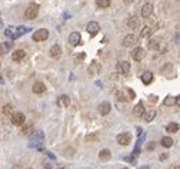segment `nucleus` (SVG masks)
I'll list each match as a JSON object with an SVG mask.
<instances>
[{
	"instance_id": "obj_1",
	"label": "nucleus",
	"mask_w": 180,
	"mask_h": 169,
	"mask_svg": "<svg viewBox=\"0 0 180 169\" xmlns=\"http://www.w3.org/2000/svg\"><path fill=\"white\" fill-rule=\"evenodd\" d=\"M37 14H39V5L37 3H30L27 6L26 12H24V17L29 20H33L37 17Z\"/></svg>"
},
{
	"instance_id": "obj_2",
	"label": "nucleus",
	"mask_w": 180,
	"mask_h": 169,
	"mask_svg": "<svg viewBox=\"0 0 180 169\" xmlns=\"http://www.w3.org/2000/svg\"><path fill=\"white\" fill-rule=\"evenodd\" d=\"M44 141V133L42 131H36L30 135V146H40Z\"/></svg>"
},
{
	"instance_id": "obj_3",
	"label": "nucleus",
	"mask_w": 180,
	"mask_h": 169,
	"mask_svg": "<svg viewBox=\"0 0 180 169\" xmlns=\"http://www.w3.org/2000/svg\"><path fill=\"white\" fill-rule=\"evenodd\" d=\"M49 38V32L47 29H39L37 32L33 33V40L34 42H43Z\"/></svg>"
},
{
	"instance_id": "obj_4",
	"label": "nucleus",
	"mask_w": 180,
	"mask_h": 169,
	"mask_svg": "<svg viewBox=\"0 0 180 169\" xmlns=\"http://www.w3.org/2000/svg\"><path fill=\"white\" fill-rule=\"evenodd\" d=\"M117 143L122 146H127L130 142H132V135L129 133V132H124V133H120V135H117Z\"/></svg>"
},
{
	"instance_id": "obj_5",
	"label": "nucleus",
	"mask_w": 180,
	"mask_h": 169,
	"mask_svg": "<svg viewBox=\"0 0 180 169\" xmlns=\"http://www.w3.org/2000/svg\"><path fill=\"white\" fill-rule=\"evenodd\" d=\"M24 122H26L24 113H22V112H14L13 113V116H12V123H13V125L22 126V125H24Z\"/></svg>"
},
{
	"instance_id": "obj_6",
	"label": "nucleus",
	"mask_w": 180,
	"mask_h": 169,
	"mask_svg": "<svg viewBox=\"0 0 180 169\" xmlns=\"http://www.w3.org/2000/svg\"><path fill=\"white\" fill-rule=\"evenodd\" d=\"M117 72L122 73V75H127L129 72H130V63L126 60H120L117 63Z\"/></svg>"
},
{
	"instance_id": "obj_7",
	"label": "nucleus",
	"mask_w": 180,
	"mask_h": 169,
	"mask_svg": "<svg viewBox=\"0 0 180 169\" xmlns=\"http://www.w3.org/2000/svg\"><path fill=\"white\" fill-rule=\"evenodd\" d=\"M153 13V3H150V2H147V3H144L142 7V17H144V19H147V17H150Z\"/></svg>"
},
{
	"instance_id": "obj_8",
	"label": "nucleus",
	"mask_w": 180,
	"mask_h": 169,
	"mask_svg": "<svg viewBox=\"0 0 180 169\" xmlns=\"http://www.w3.org/2000/svg\"><path fill=\"white\" fill-rule=\"evenodd\" d=\"M86 30L89 32L90 36H95V34H97L100 30V26L97 22H90V23H87V26H86Z\"/></svg>"
},
{
	"instance_id": "obj_9",
	"label": "nucleus",
	"mask_w": 180,
	"mask_h": 169,
	"mask_svg": "<svg viewBox=\"0 0 180 169\" xmlns=\"http://www.w3.org/2000/svg\"><path fill=\"white\" fill-rule=\"evenodd\" d=\"M143 57H144V50H143L142 47H134L132 50V59L136 62H140L143 60Z\"/></svg>"
},
{
	"instance_id": "obj_10",
	"label": "nucleus",
	"mask_w": 180,
	"mask_h": 169,
	"mask_svg": "<svg viewBox=\"0 0 180 169\" xmlns=\"http://www.w3.org/2000/svg\"><path fill=\"white\" fill-rule=\"evenodd\" d=\"M100 70H102V66H100V63H97V62H92L90 66H89V69H87V72H89L90 76L99 75Z\"/></svg>"
},
{
	"instance_id": "obj_11",
	"label": "nucleus",
	"mask_w": 180,
	"mask_h": 169,
	"mask_svg": "<svg viewBox=\"0 0 180 169\" xmlns=\"http://www.w3.org/2000/svg\"><path fill=\"white\" fill-rule=\"evenodd\" d=\"M97 110H99L100 115H109L110 110H112V105L109 102H102V103L97 106Z\"/></svg>"
},
{
	"instance_id": "obj_12",
	"label": "nucleus",
	"mask_w": 180,
	"mask_h": 169,
	"mask_svg": "<svg viewBox=\"0 0 180 169\" xmlns=\"http://www.w3.org/2000/svg\"><path fill=\"white\" fill-rule=\"evenodd\" d=\"M144 113H146V110H144V105H143V102H139L134 108H133V115L137 117H142L144 116Z\"/></svg>"
},
{
	"instance_id": "obj_13",
	"label": "nucleus",
	"mask_w": 180,
	"mask_h": 169,
	"mask_svg": "<svg viewBox=\"0 0 180 169\" xmlns=\"http://www.w3.org/2000/svg\"><path fill=\"white\" fill-rule=\"evenodd\" d=\"M80 33L79 32H73L70 33V36H69V43H70L71 46H79V43H80Z\"/></svg>"
},
{
	"instance_id": "obj_14",
	"label": "nucleus",
	"mask_w": 180,
	"mask_h": 169,
	"mask_svg": "<svg viewBox=\"0 0 180 169\" xmlns=\"http://www.w3.org/2000/svg\"><path fill=\"white\" fill-rule=\"evenodd\" d=\"M50 56L53 59H59V57L62 56V47L59 46V45H53L50 47Z\"/></svg>"
},
{
	"instance_id": "obj_15",
	"label": "nucleus",
	"mask_w": 180,
	"mask_h": 169,
	"mask_svg": "<svg viewBox=\"0 0 180 169\" xmlns=\"http://www.w3.org/2000/svg\"><path fill=\"white\" fill-rule=\"evenodd\" d=\"M30 32V27H24V26H20V27H16L14 29V34H13V39H19L20 36H23L24 33Z\"/></svg>"
},
{
	"instance_id": "obj_16",
	"label": "nucleus",
	"mask_w": 180,
	"mask_h": 169,
	"mask_svg": "<svg viewBox=\"0 0 180 169\" xmlns=\"http://www.w3.org/2000/svg\"><path fill=\"white\" fill-rule=\"evenodd\" d=\"M24 56H26V52L22 50V49H17V50H14V52L12 53V59H13L14 62H20L22 59H24Z\"/></svg>"
},
{
	"instance_id": "obj_17",
	"label": "nucleus",
	"mask_w": 180,
	"mask_h": 169,
	"mask_svg": "<svg viewBox=\"0 0 180 169\" xmlns=\"http://www.w3.org/2000/svg\"><path fill=\"white\" fill-rule=\"evenodd\" d=\"M57 105L62 106V108H67V106L70 105V99H69V96H67V95L59 96V99H57Z\"/></svg>"
},
{
	"instance_id": "obj_18",
	"label": "nucleus",
	"mask_w": 180,
	"mask_h": 169,
	"mask_svg": "<svg viewBox=\"0 0 180 169\" xmlns=\"http://www.w3.org/2000/svg\"><path fill=\"white\" fill-rule=\"evenodd\" d=\"M134 43H136V38H134L133 34H127L123 40V46L124 47H132Z\"/></svg>"
},
{
	"instance_id": "obj_19",
	"label": "nucleus",
	"mask_w": 180,
	"mask_h": 169,
	"mask_svg": "<svg viewBox=\"0 0 180 169\" xmlns=\"http://www.w3.org/2000/svg\"><path fill=\"white\" fill-rule=\"evenodd\" d=\"M44 90H46V86H44L42 82H36V83L33 84V93L40 95V93H43Z\"/></svg>"
},
{
	"instance_id": "obj_20",
	"label": "nucleus",
	"mask_w": 180,
	"mask_h": 169,
	"mask_svg": "<svg viewBox=\"0 0 180 169\" xmlns=\"http://www.w3.org/2000/svg\"><path fill=\"white\" fill-rule=\"evenodd\" d=\"M142 82L144 84H150L153 82V73L152 72H144L142 75Z\"/></svg>"
},
{
	"instance_id": "obj_21",
	"label": "nucleus",
	"mask_w": 180,
	"mask_h": 169,
	"mask_svg": "<svg viewBox=\"0 0 180 169\" xmlns=\"http://www.w3.org/2000/svg\"><path fill=\"white\" fill-rule=\"evenodd\" d=\"M156 115H157L156 110H154V109H150V110H147V112L144 113V120H146V122H152L153 119L156 117Z\"/></svg>"
},
{
	"instance_id": "obj_22",
	"label": "nucleus",
	"mask_w": 180,
	"mask_h": 169,
	"mask_svg": "<svg viewBox=\"0 0 180 169\" xmlns=\"http://www.w3.org/2000/svg\"><path fill=\"white\" fill-rule=\"evenodd\" d=\"M110 156H112V153H110V150L109 149H102L99 152V158H100V160H109L110 159Z\"/></svg>"
},
{
	"instance_id": "obj_23",
	"label": "nucleus",
	"mask_w": 180,
	"mask_h": 169,
	"mask_svg": "<svg viewBox=\"0 0 180 169\" xmlns=\"http://www.w3.org/2000/svg\"><path fill=\"white\" fill-rule=\"evenodd\" d=\"M127 26L129 29H137L139 27V17L137 16H133V17H130L127 22Z\"/></svg>"
},
{
	"instance_id": "obj_24",
	"label": "nucleus",
	"mask_w": 180,
	"mask_h": 169,
	"mask_svg": "<svg viewBox=\"0 0 180 169\" xmlns=\"http://www.w3.org/2000/svg\"><path fill=\"white\" fill-rule=\"evenodd\" d=\"M13 106L12 105H5V108H3V116L5 117H10L13 116Z\"/></svg>"
},
{
	"instance_id": "obj_25",
	"label": "nucleus",
	"mask_w": 180,
	"mask_h": 169,
	"mask_svg": "<svg viewBox=\"0 0 180 169\" xmlns=\"http://www.w3.org/2000/svg\"><path fill=\"white\" fill-rule=\"evenodd\" d=\"M150 34H152V27H150V26H144V27L140 30V36H142V38H149Z\"/></svg>"
},
{
	"instance_id": "obj_26",
	"label": "nucleus",
	"mask_w": 180,
	"mask_h": 169,
	"mask_svg": "<svg viewBox=\"0 0 180 169\" xmlns=\"http://www.w3.org/2000/svg\"><path fill=\"white\" fill-rule=\"evenodd\" d=\"M166 131L170 132V133H176V132L179 131V125H177V123H175V122L169 123V125L166 126Z\"/></svg>"
},
{
	"instance_id": "obj_27",
	"label": "nucleus",
	"mask_w": 180,
	"mask_h": 169,
	"mask_svg": "<svg viewBox=\"0 0 180 169\" xmlns=\"http://www.w3.org/2000/svg\"><path fill=\"white\" fill-rule=\"evenodd\" d=\"M159 39H152V40H149V43H147V47L150 49V50H153V49H159Z\"/></svg>"
},
{
	"instance_id": "obj_28",
	"label": "nucleus",
	"mask_w": 180,
	"mask_h": 169,
	"mask_svg": "<svg viewBox=\"0 0 180 169\" xmlns=\"http://www.w3.org/2000/svg\"><path fill=\"white\" fill-rule=\"evenodd\" d=\"M161 145L164 146V148H170V146L173 145V139H171L170 136H164V138H161Z\"/></svg>"
},
{
	"instance_id": "obj_29",
	"label": "nucleus",
	"mask_w": 180,
	"mask_h": 169,
	"mask_svg": "<svg viewBox=\"0 0 180 169\" xmlns=\"http://www.w3.org/2000/svg\"><path fill=\"white\" fill-rule=\"evenodd\" d=\"M170 70H173V65H171V63H166V65H164V66H163V67L160 69L161 75H166V76H167V73H169Z\"/></svg>"
},
{
	"instance_id": "obj_30",
	"label": "nucleus",
	"mask_w": 180,
	"mask_h": 169,
	"mask_svg": "<svg viewBox=\"0 0 180 169\" xmlns=\"http://www.w3.org/2000/svg\"><path fill=\"white\" fill-rule=\"evenodd\" d=\"M96 5L99 7H109L112 5V2L110 0H96Z\"/></svg>"
},
{
	"instance_id": "obj_31",
	"label": "nucleus",
	"mask_w": 180,
	"mask_h": 169,
	"mask_svg": "<svg viewBox=\"0 0 180 169\" xmlns=\"http://www.w3.org/2000/svg\"><path fill=\"white\" fill-rule=\"evenodd\" d=\"M163 103L166 105V106H171V105L176 103V98H173V96H167L166 99H164V102Z\"/></svg>"
},
{
	"instance_id": "obj_32",
	"label": "nucleus",
	"mask_w": 180,
	"mask_h": 169,
	"mask_svg": "<svg viewBox=\"0 0 180 169\" xmlns=\"http://www.w3.org/2000/svg\"><path fill=\"white\" fill-rule=\"evenodd\" d=\"M13 34H14V27H9V29H6V30H5V36H6V38L13 39Z\"/></svg>"
},
{
	"instance_id": "obj_33",
	"label": "nucleus",
	"mask_w": 180,
	"mask_h": 169,
	"mask_svg": "<svg viewBox=\"0 0 180 169\" xmlns=\"http://www.w3.org/2000/svg\"><path fill=\"white\" fill-rule=\"evenodd\" d=\"M126 92H127V96H129V100H132V99H134L136 98V93H134V90L133 89H130V88H127V89H126Z\"/></svg>"
},
{
	"instance_id": "obj_34",
	"label": "nucleus",
	"mask_w": 180,
	"mask_h": 169,
	"mask_svg": "<svg viewBox=\"0 0 180 169\" xmlns=\"http://www.w3.org/2000/svg\"><path fill=\"white\" fill-rule=\"evenodd\" d=\"M0 46H2V49H3V52L6 53L10 47H12V42H6V43H3V45H0Z\"/></svg>"
},
{
	"instance_id": "obj_35",
	"label": "nucleus",
	"mask_w": 180,
	"mask_h": 169,
	"mask_svg": "<svg viewBox=\"0 0 180 169\" xmlns=\"http://www.w3.org/2000/svg\"><path fill=\"white\" fill-rule=\"evenodd\" d=\"M116 96H117L119 100H124V98H126V96H124V93L122 92V90H117V92H116Z\"/></svg>"
},
{
	"instance_id": "obj_36",
	"label": "nucleus",
	"mask_w": 180,
	"mask_h": 169,
	"mask_svg": "<svg viewBox=\"0 0 180 169\" xmlns=\"http://www.w3.org/2000/svg\"><path fill=\"white\" fill-rule=\"evenodd\" d=\"M149 100H150L152 103H156V102H157V96H154V95H150V96H149Z\"/></svg>"
},
{
	"instance_id": "obj_37",
	"label": "nucleus",
	"mask_w": 180,
	"mask_h": 169,
	"mask_svg": "<svg viewBox=\"0 0 180 169\" xmlns=\"http://www.w3.org/2000/svg\"><path fill=\"white\" fill-rule=\"evenodd\" d=\"M30 129H32V125H29V126H26V128H24L23 131H22V133H23V135H27Z\"/></svg>"
},
{
	"instance_id": "obj_38",
	"label": "nucleus",
	"mask_w": 180,
	"mask_h": 169,
	"mask_svg": "<svg viewBox=\"0 0 180 169\" xmlns=\"http://www.w3.org/2000/svg\"><path fill=\"white\" fill-rule=\"evenodd\" d=\"M97 139V136H86V142H89V141H96Z\"/></svg>"
},
{
	"instance_id": "obj_39",
	"label": "nucleus",
	"mask_w": 180,
	"mask_h": 169,
	"mask_svg": "<svg viewBox=\"0 0 180 169\" xmlns=\"http://www.w3.org/2000/svg\"><path fill=\"white\" fill-rule=\"evenodd\" d=\"M83 59H85V55H83V53H81L80 56H76V62H79V60H83Z\"/></svg>"
},
{
	"instance_id": "obj_40",
	"label": "nucleus",
	"mask_w": 180,
	"mask_h": 169,
	"mask_svg": "<svg viewBox=\"0 0 180 169\" xmlns=\"http://www.w3.org/2000/svg\"><path fill=\"white\" fill-rule=\"evenodd\" d=\"M149 150H152V149H154V142H150V145H149V148H147Z\"/></svg>"
},
{
	"instance_id": "obj_41",
	"label": "nucleus",
	"mask_w": 180,
	"mask_h": 169,
	"mask_svg": "<svg viewBox=\"0 0 180 169\" xmlns=\"http://www.w3.org/2000/svg\"><path fill=\"white\" fill-rule=\"evenodd\" d=\"M133 158H134V156H127V158H123V159H124V160H127V162H132Z\"/></svg>"
},
{
	"instance_id": "obj_42",
	"label": "nucleus",
	"mask_w": 180,
	"mask_h": 169,
	"mask_svg": "<svg viewBox=\"0 0 180 169\" xmlns=\"http://www.w3.org/2000/svg\"><path fill=\"white\" fill-rule=\"evenodd\" d=\"M164 159H167V153H163V155L160 156V160H164Z\"/></svg>"
},
{
	"instance_id": "obj_43",
	"label": "nucleus",
	"mask_w": 180,
	"mask_h": 169,
	"mask_svg": "<svg viewBox=\"0 0 180 169\" xmlns=\"http://www.w3.org/2000/svg\"><path fill=\"white\" fill-rule=\"evenodd\" d=\"M176 105H177V106H180V95L177 96V98H176Z\"/></svg>"
},
{
	"instance_id": "obj_44",
	"label": "nucleus",
	"mask_w": 180,
	"mask_h": 169,
	"mask_svg": "<svg viewBox=\"0 0 180 169\" xmlns=\"http://www.w3.org/2000/svg\"><path fill=\"white\" fill-rule=\"evenodd\" d=\"M13 169H23V166H22V165H14Z\"/></svg>"
},
{
	"instance_id": "obj_45",
	"label": "nucleus",
	"mask_w": 180,
	"mask_h": 169,
	"mask_svg": "<svg viewBox=\"0 0 180 169\" xmlns=\"http://www.w3.org/2000/svg\"><path fill=\"white\" fill-rule=\"evenodd\" d=\"M171 169H180V165H176V166H173Z\"/></svg>"
},
{
	"instance_id": "obj_46",
	"label": "nucleus",
	"mask_w": 180,
	"mask_h": 169,
	"mask_svg": "<svg viewBox=\"0 0 180 169\" xmlns=\"http://www.w3.org/2000/svg\"><path fill=\"white\" fill-rule=\"evenodd\" d=\"M139 169H149V166H142V168H139Z\"/></svg>"
},
{
	"instance_id": "obj_47",
	"label": "nucleus",
	"mask_w": 180,
	"mask_h": 169,
	"mask_svg": "<svg viewBox=\"0 0 180 169\" xmlns=\"http://www.w3.org/2000/svg\"><path fill=\"white\" fill-rule=\"evenodd\" d=\"M0 24H2V20H0Z\"/></svg>"
}]
</instances>
